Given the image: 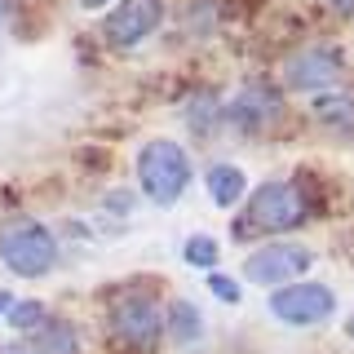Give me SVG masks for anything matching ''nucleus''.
Returning a JSON list of instances; mask_svg holds the SVG:
<instances>
[{
  "label": "nucleus",
  "instance_id": "nucleus-14",
  "mask_svg": "<svg viewBox=\"0 0 354 354\" xmlns=\"http://www.w3.org/2000/svg\"><path fill=\"white\" fill-rule=\"evenodd\" d=\"M182 257L191 261V266H199V270H213L217 257H221V243L213 235H191V239H186V248H182Z\"/></svg>",
  "mask_w": 354,
  "mask_h": 354
},
{
  "label": "nucleus",
  "instance_id": "nucleus-7",
  "mask_svg": "<svg viewBox=\"0 0 354 354\" xmlns=\"http://www.w3.org/2000/svg\"><path fill=\"white\" fill-rule=\"evenodd\" d=\"M160 22H164V0H120L102 22V36L120 49H129V44H142L147 36H155Z\"/></svg>",
  "mask_w": 354,
  "mask_h": 354
},
{
  "label": "nucleus",
  "instance_id": "nucleus-10",
  "mask_svg": "<svg viewBox=\"0 0 354 354\" xmlns=\"http://www.w3.org/2000/svg\"><path fill=\"white\" fill-rule=\"evenodd\" d=\"M310 115L324 129L341 133V138H354V93H337V88H319L315 102H310Z\"/></svg>",
  "mask_w": 354,
  "mask_h": 354
},
{
  "label": "nucleus",
  "instance_id": "nucleus-12",
  "mask_svg": "<svg viewBox=\"0 0 354 354\" xmlns=\"http://www.w3.org/2000/svg\"><path fill=\"white\" fill-rule=\"evenodd\" d=\"M169 337L177 346H195L204 337V315H199L195 301H173L169 306Z\"/></svg>",
  "mask_w": 354,
  "mask_h": 354
},
{
  "label": "nucleus",
  "instance_id": "nucleus-3",
  "mask_svg": "<svg viewBox=\"0 0 354 354\" xmlns=\"http://www.w3.org/2000/svg\"><path fill=\"white\" fill-rule=\"evenodd\" d=\"M0 261L18 279H44L58 266V239L44 221H14L0 230Z\"/></svg>",
  "mask_w": 354,
  "mask_h": 354
},
{
  "label": "nucleus",
  "instance_id": "nucleus-22",
  "mask_svg": "<svg viewBox=\"0 0 354 354\" xmlns=\"http://www.w3.org/2000/svg\"><path fill=\"white\" fill-rule=\"evenodd\" d=\"M346 337H350V341H354V315H350V319H346Z\"/></svg>",
  "mask_w": 354,
  "mask_h": 354
},
{
  "label": "nucleus",
  "instance_id": "nucleus-20",
  "mask_svg": "<svg viewBox=\"0 0 354 354\" xmlns=\"http://www.w3.org/2000/svg\"><path fill=\"white\" fill-rule=\"evenodd\" d=\"M5 22H9V0H0V31H5Z\"/></svg>",
  "mask_w": 354,
  "mask_h": 354
},
{
  "label": "nucleus",
  "instance_id": "nucleus-16",
  "mask_svg": "<svg viewBox=\"0 0 354 354\" xmlns=\"http://www.w3.org/2000/svg\"><path fill=\"white\" fill-rule=\"evenodd\" d=\"M44 324V306L40 301H14V310H9V328L14 332H36Z\"/></svg>",
  "mask_w": 354,
  "mask_h": 354
},
{
  "label": "nucleus",
  "instance_id": "nucleus-23",
  "mask_svg": "<svg viewBox=\"0 0 354 354\" xmlns=\"http://www.w3.org/2000/svg\"><path fill=\"white\" fill-rule=\"evenodd\" d=\"M80 5H84V9H97V5H102V0H80Z\"/></svg>",
  "mask_w": 354,
  "mask_h": 354
},
{
  "label": "nucleus",
  "instance_id": "nucleus-4",
  "mask_svg": "<svg viewBox=\"0 0 354 354\" xmlns=\"http://www.w3.org/2000/svg\"><path fill=\"white\" fill-rule=\"evenodd\" d=\"M266 310H270V319L283 324V328H315V324H324V319L337 315V292H332L328 283H315V279H306V283L292 279V283L270 288Z\"/></svg>",
  "mask_w": 354,
  "mask_h": 354
},
{
  "label": "nucleus",
  "instance_id": "nucleus-17",
  "mask_svg": "<svg viewBox=\"0 0 354 354\" xmlns=\"http://www.w3.org/2000/svg\"><path fill=\"white\" fill-rule=\"evenodd\" d=\"M208 288H213V297H221L226 306L239 301V283L230 279V274H221V270H208Z\"/></svg>",
  "mask_w": 354,
  "mask_h": 354
},
{
  "label": "nucleus",
  "instance_id": "nucleus-18",
  "mask_svg": "<svg viewBox=\"0 0 354 354\" xmlns=\"http://www.w3.org/2000/svg\"><path fill=\"white\" fill-rule=\"evenodd\" d=\"M9 310H14V292H9V288H0V319H9Z\"/></svg>",
  "mask_w": 354,
  "mask_h": 354
},
{
  "label": "nucleus",
  "instance_id": "nucleus-21",
  "mask_svg": "<svg viewBox=\"0 0 354 354\" xmlns=\"http://www.w3.org/2000/svg\"><path fill=\"white\" fill-rule=\"evenodd\" d=\"M0 354H36V350H22V346H0Z\"/></svg>",
  "mask_w": 354,
  "mask_h": 354
},
{
  "label": "nucleus",
  "instance_id": "nucleus-1",
  "mask_svg": "<svg viewBox=\"0 0 354 354\" xmlns=\"http://www.w3.org/2000/svg\"><path fill=\"white\" fill-rule=\"evenodd\" d=\"M138 186L151 204H177L195 182V164L186 155L182 142L173 138H151L147 147L138 151Z\"/></svg>",
  "mask_w": 354,
  "mask_h": 354
},
{
  "label": "nucleus",
  "instance_id": "nucleus-15",
  "mask_svg": "<svg viewBox=\"0 0 354 354\" xmlns=\"http://www.w3.org/2000/svg\"><path fill=\"white\" fill-rule=\"evenodd\" d=\"M221 106L217 97H208V93H199L191 106H186V120H191V129H199V133H208V129H217V120H221Z\"/></svg>",
  "mask_w": 354,
  "mask_h": 354
},
{
  "label": "nucleus",
  "instance_id": "nucleus-8",
  "mask_svg": "<svg viewBox=\"0 0 354 354\" xmlns=\"http://www.w3.org/2000/svg\"><path fill=\"white\" fill-rule=\"evenodd\" d=\"M341 80V58L332 49H301L283 62V84L301 88V93H319V88H332Z\"/></svg>",
  "mask_w": 354,
  "mask_h": 354
},
{
  "label": "nucleus",
  "instance_id": "nucleus-5",
  "mask_svg": "<svg viewBox=\"0 0 354 354\" xmlns=\"http://www.w3.org/2000/svg\"><path fill=\"white\" fill-rule=\"evenodd\" d=\"M164 328H169V319L160 315V306H155L147 292H124L115 306H111V332H115L129 350L151 354L160 346Z\"/></svg>",
  "mask_w": 354,
  "mask_h": 354
},
{
  "label": "nucleus",
  "instance_id": "nucleus-6",
  "mask_svg": "<svg viewBox=\"0 0 354 354\" xmlns=\"http://www.w3.org/2000/svg\"><path fill=\"white\" fill-rule=\"evenodd\" d=\"M315 266V252L306 243H270V248H257L252 257H243V274L261 288H279L292 283Z\"/></svg>",
  "mask_w": 354,
  "mask_h": 354
},
{
  "label": "nucleus",
  "instance_id": "nucleus-9",
  "mask_svg": "<svg viewBox=\"0 0 354 354\" xmlns=\"http://www.w3.org/2000/svg\"><path fill=\"white\" fill-rule=\"evenodd\" d=\"M226 120L235 124L239 133H248V138H257V133H266L279 120V93H270L266 84H248L239 88L235 97H230L226 106Z\"/></svg>",
  "mask_w": 354,
  "mask_h": 354
},
{
  "label": "nucleus",
  "instance_id": "nucleus-2",
  "mask_svg": "<svg viewBox=\"0 0 354 354\" xmlns=\"http://www.w3.org/2000/svg\"><path fill=\"white\" fill-rule=\"evenodd\" d=\"M310 217V204L301 195V186L288 182V177H274V182H261L257 191L248 195V208H243L239 235L248 230H270V235H283V230H297Z\"/></svg>",
  "mask_w": 354,
  "mask_h": 354
},
{
  "label": "nucleus",
  "instance_id": "nucleus-13",
  "mask_svg": "<svg viewBox=\"0 0 354 354\" xmlns=\"http://www.w3.org/2000/svg\"><path fill=\"white\" fill-rule=\"evenodd\" d=\"M36 354H80V341H75L71 324L44 319V324L36 328Z\"/></svg>",
  "mask_w": 354,
  "mask_h": 354
},
{
  "label": "nucleus",
  "instance_id": "nucleus-11",
  "mask_svg": "<svg viewBox=\"0 0 354 354\" xmlns=\"http://www.w3.org/2000/svg\"><path fill=\"white\" fill-rule=\"evenodd\" d=\"M204 186H208V199L217 208H235L243 199V191H248V177H243L239 164H213L204 173Z\"/></svg>",
  "mask_w": 354,
  "mask_h": 354
},
{
  "label": "nucleus",
  "instance_id": "nucleus-19",
  "mask_svg": "<svg viewBox=\"0 0 354 354\" xmlns=\"http://www.w3.org/2000/svg\"><path fill=\"white\" fill-rule=\"evenodd\" d=\"M332 5H337L341 14H354V0H332Z\"/></svg>",
  "mask_w": 354,
  "mask_h": 354
}]
</instances>
